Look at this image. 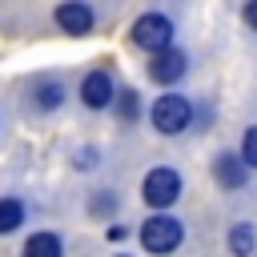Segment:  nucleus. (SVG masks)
Wrapping results in <instances>:
<instances>
[{
	"instance_id": "nucleus-1",
	"label": "nucleus",
	"mask_w": 257,
	"mask_h": 257,
	"mask_svg": "<svg viewBox=\"0 0 257 257\" xmlns=\"http://www.w3.org/2000/svg\"><path fill=\"white\" fill-rule=\"evenodd\" d=\"M189 120H193V104H189V96H181V92H165V96H157V104H153V124H157V133L177 137V133L189 128Z\"/></svg>"
},
{
	"instance_id": "nucleus-2",
	"label": "nucleus",
	"mask_w": 257,
	"mask_h": 257,
	"mask_svg": "<svg viewBox=\"0 0 257 257\" xmlns=\"http://www.w3.org/2000/svg\"><path fill=\"white\" fill-rule=\"evenodd\" d=\"M181 237H185L181 221H177V217H169L165 209H161V213H153V217L141 225V245H145L149 253H173V249L181 245Z\"/></svg>"
},
{
	"instance_id": "nucleus-3",
	"label": "nucleus",
	"mask_w": 257,
	"mask_h": 257,
	"mask_svg": "<svg viewBox=\"0 0 257 257\" xmlns=\"http://www.w3.org/2000/svg\"><path fill=\"white\" fill-rule=\"evenodd\" d=\"M141 197H145V205H153V209H169V205L181 197V177H177V169H169V165L149 169L145 181H141Z\"/></svg>"
},
{
	"instance_id": "nucleus-4",
	"label": "nucleus",
	"mask_w": 257,
	"mask_h": 257,
	"mask_svg": "<svg viewBox=\"0 0 257 257\" xmlns=\"http://www.w3.org/2000/svg\"><path fill=\"white\" fill-rule=\"evenodd\" d=\"M128 36H133L137 48H145V52H161V48L173 44V20L161 16V12H145V16L133 20V32H128Z\"/></svg>"
},
{
	"instance_id": "nucleus-5",
	"label": "nucleus",
	"mask_w": 257,
	"mask_h": 257,
	"mask_svg": "<svg viewBox=\"0 0 257 257\" xmlns=\"http://www.w3.org/2000/svg\"><path fill=\"white\" fill-rule=\"evenodd\" d=\"M52 20H56V28L60 32H68V36H84V32H92V8L84 4V0H64V4H56V12H52Z\"/></svg>"
},
{
	"instance_id": "nucleus-6",
	"label": "nucleus",
	"mask_w": 257,
	"mask_h": 257,
	"mask_svg": "<svg viewBox=\"0 0 257 257\" xmlns=\"http://www.w3.org/2000/svg\"><path fill=\"white\" fill-rule=\"evenodd\" d=\"M185 68H189V56L181 52V48H161V52H153V64H149V76L157 80V84H173V80H181L185 76Z\"/></svg>"
},
{
	"instance_id": "nucleus-7",
	"label": "nucleus",
	"mask_w": 257,
	"mask_h": 257,
	"mask_svg": "<svg viewBox=\"0 0 257 257\" xmlns=\"http://www.w3.org/2000/svg\"><path fill=\"white\" fill-rule=\"evenodd\" d=\"M112 96H116V88H112V76H108L104 68H92V72L80 80V100H84V108H108Z\"/></svg>"
},
{
	"instance_id": "nucleus-8",
	"label": "nucleus",
	"mask_w": 257,
	"mask_h": 257,
	"mask_svg": "<svg viewBox=\"0 0 257 257\" xmlns=\"http://www.w3.org/2000/svg\"><path fill=\"white\" fill-rule=\"evenodd\" d=\"M245 173H249V165L237 153H217L213 157V181L221 189H241L245 185Z\"/></svg>"
},
{
	"instance_id": "nucleus-9",
	"label": "nucleus",
	"mask_w": 257,
	"mask_h": 257,
	"mask_svg": "<svg viewBox=\"0 0 257 257\" xmlns=\"http://www.w3.org/2000/svg\"><path fill=\"white\" fill-rule=\"evenodd\" d=\"M24 257H64V245L56 233H32L24 241Z\"/></svg>"
},
{
	"instance_id": "nucleus-10",
	"label": "nucleus",
	"mask_w": 257,
	"mask_h": 257,
	"mask_svg": "<svg viewBox=\"0 0 257 257\" xmlns=\"http://www.w3.org/2000/svg\"><path fill=\"white\" fill-rule=\"evenodd\" d=\"M229 249H233V257H253V249H257V225H249V221L233 225V233H229Z\"/></svg>"
},
{
	"instance_id": "nucleus-11",
	"label": "nucleus",
	"mask_w": 257,
	"mask_h": 257,
	"mask_svg": "<svg viewBox=\"0 0 257 257\" xmlns=\"http://www.w3.org/2000/svg\"><path fill=\"white\" fill-rule=\"evenodd\" d=\"M32 100H36V108H56L60 100H64V84L60 80H36L32 84Z\"/></svg>"
},
{
	"instance_id": "nucleus-12",
	"label": "nucleus",
	"mask_w": 257,
	"mask_h": 257,
	"mask_svg": "<svg viewBox=\"0 0 257 257\" xmlns=\"http://www.w3.org/2000/svg\"><path fill=\"white\" fill-rule=\"evenodd\" d=\"M20 225H24V201L0 197V233H16Z\"/></svg>"
},
{
	"instance_id": "nucleus-13",
	"label": "nucleus",
	"mask_w": 257,
	"mask_h": 257,
	"mask_svg": "<svg viewBox=\"0 0 257 257\" xmlns=\"http://www.w3.org/2000/svg\"><path fill=\"white\" fill-rule=\"evenodd\" d=\"M112 104H116V116L128 120V124L141 116V96H137V88H120V92L112 96Z\"/></svg>"
},
{
	"instance_id": "nucleus-14",
	"label": "nucleus",
	"mask_w": 257,
	"mask_h": 257,
	"mask_svg": "<svg viewBox=\"0 0 257 257\" xmlns=\"http://www.w3.org/2000/svg\"><path fill=\"white\" fill-rule=\"evenodd\" d=\"M241 161H245L249 169H257V124H253V128H245V141H241Z\"/></svg>"
},
{
	"instance_id": "nucleus-15",
	"label": "nucleus",
	"mask_w": 257,
	"mask_h": 257,
	"mask_svg": "<svg viewBox=\"0 0 257 257\" xmlns=\"http://www.w3.org/2000/svg\"><path fill=\"white\" fill-rule=\"evenodd\" d=\"M241 20L257 32V0H245V8H241Z\"/></svg>"
},
{
	"instance_id": "nucleus-16",
	"label": "nucleus",
	"mask_w": 257,
	"mask_h": 257,
	"mask_svg": "<svg viewBox=\"0 0 257 257\" xmlns=\"http://www.w3.org/2000/svg\"><path fill=\"white\" fill-rule=\"evenodd\" d=\"M112 205H116L112 197H100V201H92L88 209H92V213H112Z\"/></svg>"
},
{
	"instance_id": "nucleus-17",
	"label": "nucleus",
	"mask_w": 257,
	"mask_h": 257,
	"mask_svg": "<svg viewBox=\"0 0 257 257\" xmlns=\"http://www.w3.org/2000/svg\"><path fill=\"white\" fill-rule=\"evenodd\" d=\"M116 257H128V253H116Z\"/></svg>"
}]
</instances>
